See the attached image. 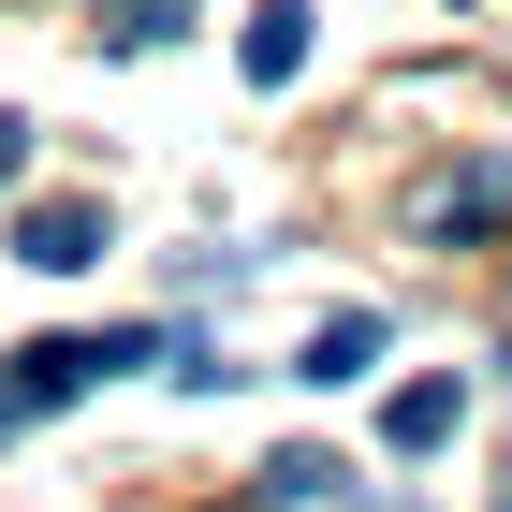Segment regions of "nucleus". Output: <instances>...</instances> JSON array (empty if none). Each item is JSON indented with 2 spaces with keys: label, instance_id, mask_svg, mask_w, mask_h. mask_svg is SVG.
Here are the masks:
<instances>
[{
  "label": "nucleus",
  "instance_id": "1a4fd4ad",
  "mask_svg": "<svg viewBox=\"0 0 512 512\" xmlns=\"http://www.w3.org/2000/svg\"><path fill=\"white\" fill-rule=\"evenodd\" d=\"M395 512H425V498H395Z\"/></svg>",
  "mask_w": 512,
  "mask_h": 512
},
{
  "label": "nucleus",
  "instance_id": "39448f33",
  "mask_svg": "<svg viewBox=\"0 0 512 512\" xmlns=\"http://www.w3.org/2000/svg\"><path fill=\"white\" fill-rule=\"evenodd\" d=\"M366 366H381V308H337V322L308 337V366H293V381H322V395H337V381H366Z\"/></svg>",
  "mask_w": 512,
  "mask_h": 512
},
{
  "label": "nucleus",
  "instance_id": "f03ea898",
  "mask_svg": "<svg viewBox=\"0 0 512 512\" xmlns=\"http://www.w3.org/2000/svg\"><path fill=\"white\" fill-rule=\"evenodd\" d=\"M498 220H512V161H454L425 191V235H498Z\"/></svg>",
  "mask_w": 512,
  "mask_h": 512
},
{
  "label": "nucleus",
  "instance_id": "7ed1b4c3",
  "mask_svg": "<svg viewBox=\"0 0 512 512\" xmlns=\"http://www.w3.org/2000/svg\"><path fill=\"white\" fill-rule=\"evenodd\" d=\"M235 59H249V88H293V74H308V0H264Z\"/></svg>",
  "mask_w": 512,
  "mask_h": 512
},
{
  "label": "nucleus",
  "instance_id": "0eeeda50",
  "mask_svg": "<svg viewBox=\"0 0 512 512\" xmlns=\"http://www.w3.org/2000/svg\"><path fill=\"white\" fill-rule=\"evenodd\" d=\"M264 498H278V512H308V498H337V454H278V469H264Z\"/></svg>",
  "mask_w": 512,
  "mask_h": 512
},
{
  "label": "nucleus",
  "instance_id": "423d86ee",
  "mask_svg": "<svg viewBox=\"0 0 512 512\" xmlns=\"http://www.w3.org/2000/svg\"><path fill=\"white\" fill-rule=\"evenodd\" d=\"M176 30H191V0H118V15H103L118 59H147V44H176Z\"/></svg>",
  "mask_w": 512,
  "mask_h": 512
},
{
  "label": "nucleus",
  "instance_id": "f257e3e1",
  "mask_svg": "<svg viewBox=\"0 0 512 512\" xmlns=\"http://www.w3.org/2000/svg\"><path fill=\"white\" fill-rule=\"evenodd\" d=\"M103 235H118V220H103L88 191H59V205L15 220V264H30V278H88V264H103Z\"/></svg>",
  "mask_w": 512,
  "mask_h": 512
},
{
  "label": "nucleus",
  "instance_id": "20e7f679",
  "mask_svg": "<svg viewBox=\"0 0 512 512\" xmlns=\"http://www.w3.org/2000/svg\"><path fill=\"white\" fill-rule=\"evenodd\" d=\"M454 425H469V381H410V395L381 410V439H395V454H439Z\"/></svg>",
  "mask_w": 512,
  "mask_h": 512
},
{
  "label": "nucleus",
  "instance_id": "6e6552de",
  "mask_svg": "<svg viewBox=\"0 0 512 512\" xmlns=\"http://www.w3.org/2000/svg\"><path fill=\"white\" fill-rule=\"evenodd\" d=\"M15 161H30V118H0V176H15Z\"/></svg>",
  "mask_w": 512,
  "mask_h": 512
}]
</instances>
